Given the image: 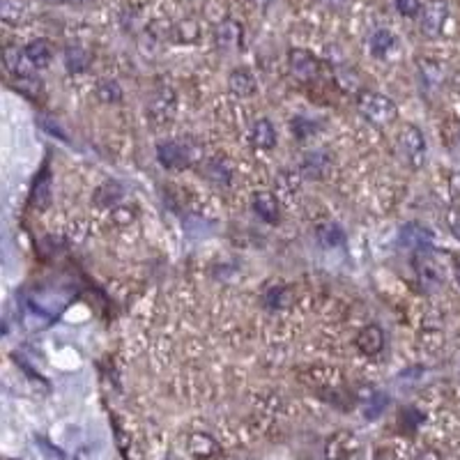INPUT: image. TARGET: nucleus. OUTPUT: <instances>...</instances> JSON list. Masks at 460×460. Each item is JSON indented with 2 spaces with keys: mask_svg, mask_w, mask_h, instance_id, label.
<instances>
[{
  "mask_svg": "<svg viewBox=\"0 0 460 460\" xmlns=\"http://www.w3.org/2000/svg\"><path fill=\"white\" fill-rule=\"evenodd\" d=\"M290 129H292V134L299 138V141H304V138H309L311 134L316 132V125L309 123V120H304V118H294L290 123Z\"/></svg>",
  "mask_w": 460,
  "mask_h": 460,
  "instance_id": "cd10ccee",
  "label": "nucleus"
},
{
  "mask_svg": "<svg viewBox=\"0 0 460 460\" xmlns=\"http://www.w3.org/2000/svg\"><path fill=\"white\" fill-rule=\"evenodd\" d=\"M214 39H216V46L223 49V51H235L242 44V25L232 19H225L216 25L214 30Z\"/></svg>",
  "mask_w": 460,
  "mask_h": 460,
  "instance_id": "423d86ee",
  "label": "nucleus"
},
{
  "mask_svg": "<svg viewBox=\"0 0 460 460\" xmlns=\"http://www.w3.org/2000/svg\"><path fill=\"white\" fill-rule=\"evenodd\" d=\"M189 454L194 458H201V460H207V458H216L221 454V447L219 442L214 437L205 435V433H194V435L189 437Z\"/></svg>",
  "mask_w": 460,
  "mask_h": 460,
  "instance_id": "0eeeda50",
  "label": "nucleus"
},
{
  "mask_svg": "<svg viewBox=\"0 0 460 460\" xmlns=\"http://www.w3.org/2000/svg\"><path fill=\"white\" fill-rule=\"evenodd\" d=\"M251 141H254V145L260 147V150H272L276 145V132L270 120H258L254 125V132H251Z\"/></svg>",
  "mask_w": 460,
  "mask_h": 460,
  "instance_id": "dca6fc26",
  "label": "nucleus"
},
{
  "mask_svg": "<svg viewBox=\"0 0 460 460\" xmlns=\"http://www.w3.org/2000/svg\"><path fill=\"white\" fill-rule=\"evenodd\" d=\"M456 276H458V283H460V265H458V270H456Z\"/></svg>",
  "mask_w": 460,
  "mask_h": 460,
  "instance_id": "58836bf2",
  "label": "nucleus"
},
{
  "mask_svg": "<svg viewBox=\"0 0 460 460\" xmlns=\"http://www.w3.org/2000/svg\"><path fill=\"white\" fill-rule=\"evenodd\" d=\"M3 63H5V67H7V72L14 74L16 79H19V76H30L32 65H30L28 56H25V49L7 46V49L3 51Z\"/></svg>",
  "mask_w": 460,
  "mask_h": 460,
  "instance_id": "6e6552de",
  "label": "nucleus"
},
{
  "mask_svg": "<svg viewBox=\"0 0 460 460\" xmlns=\"http://www.w3.org/2000/svg\"><path fill=\"white\" fill-rule=\"evenodd\" d=\"M37 447L42 449V454H44V458H46V460H65V454H63V451L56 449L54 445H49L46 440L37 437Z\"/></svg>",
  "mask_w": 460,
  "mask_h": 460,
  "instance_id": "2f4dec72",
  "label": "nucleus"
},
{
  "mask_svg": "<svg viewBox=\"0 0 460 460\" xmlns=\"http://www.w3.org/2000/svg\"><path fill=\"white\" fill-rule=\"evenodd\" d=\"M401 240H403V244H407L414 251H419V254L428 251V247H430V232L426 228H421V225H416V223H407L405 225Z\"/></svg>",
  "mask_w": 460,
  "mask_h": 460,
  "instance_id": "ddd939ff",
  "label": "nucleus"
},
{
  "mask_svg": "<svg viewBox=\"0 0 460 460\" xmlns=\"http://www.w3.org/2000/svg\"><path fill=\"white\" fill-rule=\"evenodd\" d=\"M94 94H97V99L101 104H118L123 99V90H120V85L111 79H101L97 83V88H94Z\"/></svg>",
  "mask_w": 460,
  "mask_h": 460,
  "instance_id": "5701e85b",
  "label": "nucleus"
},
{
  "mask_svg": "<svg viewBox=\"0 0 460 460\" xmlns=\"http://www.w3.org/2000/svg\"><path fill=\"white\" fill-rule=\"evenodd\" d=\"M288 63H290V72L297 76L299 81H313L320 72L318 58L304 49H292L288 54Z\"/></svg>",
  "mask_w": 460,
  "mask_h": 460,
  "instance_id": "39448f33",
  "label": "nucleus"
},
{
  "mask_svg": "<svg viewBox=\"0 0 460 460\" xmlns=\"http://www.w3.org/2000/svg\"><path fill=\"white\" fill-rule=\"evenodd\" d=\"M30 205L35 207V210H46V207L51 205V178L46 175V173L35 182Z\"/></svg>",
  "mask_w": 460,
  "mask_h": 460,
  "instance_id": "6ab92c4d",
  "label": "nucleus"
},
{
  "mask_svg": "<svg viewBox=\"0 0 460 460\" xmlns=\"http://www.w3.org/2000/svg\"><path fill=\"white\" fill-rule=\"evenodd\" d=\"M385 405H387V398L385 396H375L371 401V405L366 407V419H378L380 412L385 410Z\"/></svg>",
  "mask_w": 460,
  "mask_h": 460,
  "instance_id": "473e14b6",
  "label": "nucleus"
},
{
  "mask_svg": "<svg viewBox=\"0 0 460 460\" xmlns=\"http://www.w3.org/2000/svg\"><path fill=\"white\" fill-rule=\"evenodd\" d=\"M173 108H175V99H173V92L166 88L157 94V99L150 104V116L159 118V120H168L173 116Z\"/></svg>",
  "mask_w": 460,
  "mask_h": 460,
  "instance_id": "aec40b11",
  "label": "nucleus"
},
{
  "mask_svg": "<svg viewBox=\"0 0 460 460\" xmlns=\"http://www.w3.org/2000/svg\"><path fill=\"white\" fill-rule=\"evenodd\" d=\"M251 205H254V212L263 221H267V223L279 221V201H276L270 191H258V194H254Z\"/></svg>",
  "mask_w": 460,
  "mask_h": 460,
  "instance_id": "1a4fd4ad",
  "label": "nucleus"
},
{
  "mask_svg": "<svg viewBox=\"0 0 460 460\" xmlns=\"http://www.w3.org/2000/svg\"><path fill=\"white\" fill-rule=\"evenodd\" d=\"M290 304V292L283 288V285H272L265 292V306L274 311V309H285Z\"/></svg>",
  "mask_w": 460,
  "mask_h": 460,
  "instance_id": "393cba45",
  "label": "nucleus"
},
{
  "mask_svg": "<svg viewBox=\"0 0 460 460\" xmlns=\"http://www.w3.org/2000/svg\"><path fill=\"white\" fill-rule=\"evenodd\" d=\"M398 147H401L403 159L412 170L423 168V163H426V138H423V134L414 125H407L401 132Z\"/></svg>",
  "mask_w": 460,
  "mask_h": 460,
  "instance_id": "7ed1b4c3",
  "label": "nucleus"
},
{
  "mask_svg": "<svg viewBox=\"0 0 460 460\" xmlns=\"http://www.w3.org/2000/svg\"><path fill=\"white\" fill-rule=\"evenodd\" d=\"M357 348L363 352V354H378L382 348H385V334H382V329L375 327V325H368L363 327L361 332L357 334Z\"/></svg>",
  "mask_w": 460,
  "mask_h": 460,
  "instance_id": "9b49d317",
  "label": "nucleus"
},
{
  "mask_svg": "<svg viewBox=\"0 0 460 460\" xmlns=\"http://www.w3.org/2000/svg\"><path fill=\"white\" fill-rule=\"evenodd\" d=\"M67 3H74V5H79V3H83V0H67Z\"/></svg>",
  "mask_w": 460,
  "mask_h": 460,
  "instance_id": "4c0bfd02",
  "label": "nucleus"
},
{
  "mask_svg": "<svg viewBox=\"0 0 460 460\" xmlns=\"http://www.w3.org/2000/svg\"><path fill=\"white\" fill-rule=\"evenodd\" d=\"M46 3H54V5H58V3H67V0H46Z\"/></svg>",
  "mask_w": 460,
  "mask_h": 460,
  "instance_id": "e433bc0d",
  "label": "nucleus"
},
{
  "mask_svg": "<svg viewBox=\"0 0 460 460\" xmlns=\"http://www.w3.org/2000/svg\"><path fill=\"white\" fill-rule=\"evenodd\" d=\"M198 35H201V28H198V23L194 19H185L175 25V37L178 42H185V44H191V42L198 39Z\"/></svg>",
  "mask_w": 460,
  "mask_h": 460,
  "instance_id": "a878e982",
  "label": "nucleus"
},
{
  "mask_svg": "<svg viewBox=\"0 0 460 460\" xmlns=\"http://www.w3.org/2000/svg\"><path fill=\"white\" fill-rule=\"evenodd\" d=\"M447 16H449V5L445 0H428L426 5L421 7V32L426 37H440L442 28L447 23Z\"/></svg>",
  "mask_w": 460,
  "mask_h": 460,
  "instance_id": "20e7f679",
  "label": "nucleus"
},
{
  "mask_svg": "<svg viewBox=\"0 0 460 460\" xmlns=\"http://www.w3.org/2000/svg\"><path fill=\"white\" fill-rule=\"evenodd\" d=\"M394 44H396L394 32L387 28H380L371 35V51H373V56H378V58H385L389 51L394 49Z\"/></svg>",
  "mask_w": 460,
  "mask_h": 460,
  "instance_id": "a211bd4d",
  "label": "nucleus"
},
{
  "mask_svg": "<svg viewBox=\"0 0 460 460\" xmlns=\"http://www.w3.org/2000/svg\"><path fill=\"white\" fill-rule=\"evenodd\" d=\"M451 191H454L456 196H460V173H456V175L451 178Z\"/></svg>",
  "mask_w": 460,
  "mask_h": 460,
  "instance_id": "f704fd0d",
  "label": "nucleus"
},
{
  "mask_svg": "<svg viewBox=\"0 0 460 460\" xmlns=\"http://www.w3.org/2000/svg\"><path fill=\"white\" fill-rule=\"evenodd\" d=\"M357 108H359L361 116L375 127H387V125L396 123V118H398L396 104L389 97H385V94H378V92H371V90L359 92Z\"/></svg>",
  "mask_w": 460,
  "mask_h": 460,
  "instance_id": "f257e3e1",
  "label": "nucleus"
},
{
  "mask_svg": "<svg viewBox=\"0 0 460 460\" xmlns=\"http://www.w3.org/2000/svg\"><path fill=\"white\" fill-rule=\"evenodd\" d=\"M325 3H327V5H341L343 0H325Z\"/></svg>",
  "mask_w": 460,
  "mask_h": 460,
  "instance_id": "c9c22d12",
  "label": "nucleus"
},
{
  "mask_svg": "<svg viewBox=\"0 0 460 460\" xmlns=\"http://www.w3.org/2000/svg\"><path fill=\"white\" fill-rule=\"evenodd\" d=\"M25 56H28L30 65L37 69H44L51 65V58H54V46H51L49 39H35L25 46Z\"/></svg>",
  "mask_w": 460,
  "mask_h": 460,
  "instance_id": "f8f14e48",
  "label": "nucleus"
},
{
  "mask_svg": "<svg viewBox=\"0 0 460 460\" xmlns=\"http://www.w3.org/2000/svg\"><path fill=\"white\" fill-rule=\"evenodd\" d=\"M318 240H320V244H323V247L334 249V247L343 244L345 235L336 223H323V225H318Z\"/></svg>",
  "mask_w": 460,
  "mask_h": 460,
  "instance_id": "4be33fe9",
  "label": "nucleus"
},
{
  "mask_svg": "<svg viewBox=\"0 0 460 460\" xmlns=\"http://www.w3.org/2000/svg\"><path fill=\"white\" fill-rule=\"evenodd\" d=\"M123 196H125V191L118 182H106V185H101L97 191H94V203H97L99 207H116L120 201H123Z\"/></svg>",
  "mask_w": 460,
  "mask_h": 460,
  "instance_id": "f3484780",
  "label": "nucleus"
},
{
  "mask_svg": "<svg viewBox=\"0 0 460 460\" xmlns=\"http://www.w3.org/2000/svg\"><path fill=\"white\" fill-rule=\"evenodd\" d=\"M329 166H332V161H329L327 152H311V154H306V159H304V163H302V173L306 178L323 180L327 175Z\"/></svg>",
  "mask_w": 460,
  "mask_h": 460,
  "instance_id": "4468645a",
  "label": "nucleus"
},
{
  "mask_svg": "<svg viewBox=\"0 0 460 460\" xmlns=\"http://www.w3.org/2000/svg\"><path fill=\"white\" fill-rule=\"evenodd\" d=\"M16 90H21L23 94H30V97H35V94L42 90V83L35 81L32 76H19V79H16Z\"/></svg>",
  "mask_w": 460,
  "mask_h": 460,
  "instance_id": "c756f323",
  "label": "nucleus"
},
{
  "mask_svg": "<svg viewBox=\"0 0 460 460\" xmlns=\"http://www.w3.org/2000/svg\"><path fill=\"white\" fill-rule=\"evenodd\" d=\"M21 5L14 3V0H3V5H0V16H3V21L7 23H19L21 21Z\"/></svg>",
  "mask_w": 460,
  "mask_h": 460,
  "instance_id": "bb28decb",
  "label": "nucleus"
},
{
  "mask_svg": "<svg viewBox=\"0 0 460 460\" xmlns=\"http://www.w3.org/2000/svg\"><path fill=\"white\" fill-rule=\"evenodd\" d=\"M357 449V440H354L352 433H338L327 445V458L329 460H345L354 454Z\"/></svg>",
  "mask_w": 460,
  "mask_h": 460,
  "instance_id": "9d476101",
  "label": "nucleus"
},
{
  "mask_svg": "<svg viewBox=\"0 0 460 460\" xmlns=\"http://www.w3.org/2000/svg\"><path fill=\"white\" fill-rule=\"evenodd\" d=\"M113 219H116V223H129L134 219V212L132 210H127V207H118L116 212H113Z\"/></svg>",
  "mask_w": 460,
  "mask_h": 460,
  "instance_id": "72a5a7b5",
  "label": "nucleus"
},
{
  "mask_svg": "<svg viewBox=\"0 0 460 460\" xmlns=\"http://www.w3.org/2000/svg\"><path fill=\"white\" fill-rule=\"evenodd\" d=\"M157 157L166 168H189L201 157V150L189 141H163L157 145Z\"/></svg>",
  "mask_w": 460,
  "mask_h": 460,
  "instance_id": "f03ea898",
  "label": "nucleus"
},
{
  "mask_svg": "<svg viewBox=\"0 0 460 460\" xmlns=\"http://www.w3.org/2000/svg\"><path fill=\"white\" fill-rule=\"evenodd\" d=\"M396 10L407 19H414L416 14H421V0H396Z\"/></svg>",
  "mask_w": 460,
  "mask_h": 460,
  "instance_id": "c85d7f7f",
  "label": "nucleus"
},
{
  "mask_svg": "<svg viewBox=\"0 0 460 460\" xmlns=\"http://www.w3.org/2000/svg\"><path fill=\"white\" fill-rule=\"evenodd\" d=\"M447 223H449V230L454 232V237L460 240V205L449 207V212H447Z\"/></svg>",
  "mask_w": 460,
  "mask_h": 460,
  "instance_id": "7c9ffc66",
  "label": "nucleus"
},
{
  "mask_svg": "<svg viewBox=\"0 0 460 460\" xmlns=\"http://www.w3.org/2000/svg\"><path fill=\"white\" fill-rule=\"evenodd\" d=\"M456 143H458V150H460V132H458V141Z\"/></svg>",
  "mask_w": 460,
  "mask_h": 460,
  "instance_id": "ea45409f",
  "label": "nucleus"
},
{
  "mask_svg": "<svg viewBox=\"0 0 460 460\" xmlns=\"http://www.w3.org/2000/svg\"><path fill=\"white\" fill-rule=\"evenodd\" d=\"M228 90L235 94V97H251L256 92V81L247 69H235L228 76Z\"/></svg>",
  "mask_w": 460,
  "mask_h": 460,
  "instance_id": "2eb2a0df",
  "label": "nucleus"
},
{
  "mask_svg": "<svg viewBox=\"0 0 460 460\" xmlns=\"http://www.w3.org/2000/svg\"><path fill=\"white\" fill-rule=\"evenodd\" d=\"M203 170H205L207 180L216 182V185H228V182H230V168L225 166L221 159H210L205 163Z\"/></svg>",
  "mask_w": 460,
  "mask_h": 460,
  "instance_id": "b1692460",
  "label": "nucleus"
},
{
  "mask_svg": "<svg viewBox=\"0 0 460 460\" xmlns=\"http://www.w3.org/2000/svg\"><path fill=\"white\" fill-rule=\"evenodd\" d=\"M65 65H67L69 72H85L88 65H90V54L81 46H67Z\"/></svg>",
  "mask_w": 460,
  "mask_h": 460,
  "instance_id": "412c9836",
  "label": "nucleus"
}]
</instances>
